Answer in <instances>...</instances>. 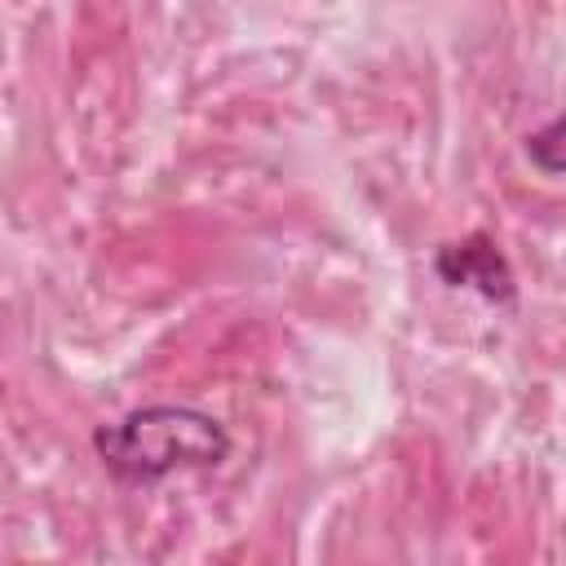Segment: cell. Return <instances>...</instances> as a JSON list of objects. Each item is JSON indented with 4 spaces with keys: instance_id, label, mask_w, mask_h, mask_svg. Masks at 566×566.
Returning <instances> with one entry per match:
<instances>
[{
    "instance_id": "1",
    "label": "cell",
    "mask_w": 566,
    "mask_h": 566,
    "mask_svg": "<svg viewBox=\"0 0 566 566\" xmlns=\"http://www.w3.org/2000/svg\"><path fill=\"white\" fill-rule=\"evenodd\" d=\"M102 464L124 482H155L177 469H212L230 451L221 424L190 407H146L97 433Z\"/></svg>"
}]
</instances>
